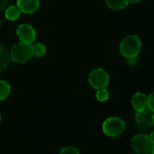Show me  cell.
<instances>
[{
  "label": "cell",
  "instance_id": "6da1fadb",
  "mask_svg": "<svg viewBox=\"0 0 154 154\" xmlns=\"http://www.w3.org/2000/svg\"><path fill=\"white\" fill-rule=\"evenodd\" d=\"M141 49V41L139 36L135 35H130L121 42L120 52L126 59L137 57Z\"/></svg>",
  "mask_w": 154,
  "mask_h": 154
},
{
  "label": "cell",
  "instance_id": "7a4b0ae2",
  "mask_svg": "<svg viewBox=\"0 0 154 154\" xmlns=\"http://www.w3.org/2000/svg\"><path fill=\"white\" fill-rule=\"evenodd\" d=\"M10 58L12 61L24 63L28 62L34 56L33 54V45L24 42L16 44L10 50Z\"/></svg>",
  "mask_w": 154,
  "mask_h": 154
},
{
  "label": "cell",
  "instance_id": "3957f363",
  "mask_svg": "<svg viewBox=\"0 0 154 154\" xmlns=\"http://www.w3.org/2000/svg\"><path fill=\"white\" fill-rule=\"evenodd\" d=\"M125 122L122 119L113 116L107 118L102 126L103 131L106 136L109 137H118L123 133L125 131Z\"/></svg>",
  "mask_w": 154,
  "mask_h": 154
},
{
  "label": "cell",
  "instance_id": "277c9868",
  "mask_svg": "<svg viewBox=\"0 0 154 154\" xmlns=\"http://www.w3.org/2000/svg\"><path fill=\"white\" fill-rule=\"evenodd\" d=\"M131 146L138 154H149L154 148V141L149 135L140 133L131 138Z\"/></svg>",
  "mask_w": 154,
  "mask_h": 154
},
{
  "label": "cell",
  "instance_id": "5b68a950",
  "mask_svg": "<svg viewBox=\"0 0 154 154\" xmlns=\"http://www.w3.org/2000/svg\"><path fill=\"white\" fill-rule=\"evenodd\" d=\"M109 74L103 68H95L89 74V84L95 90L106 88L109 85Z\"/></svg>",
  "mask_w": 154,
  "mask_h": 154
},
{
  "label": "cell",
  "instance_id": "8992f818",
  "mask_svg": "<svg viewBox=\"0 0 154 154\" xmlns=\"http://www.w3.org/2000/svg\"><path fill=\"white\" fill-rule=\"evenodd\" d=\"M135 122L137 127L142 131H148L154 126L153 112L149 109L137 112L135 114Z\"/></svg>",
  "mask_w": 154,
  "mask_h": 154
},
{
  "label": "cell",
  "instance_id": "52a82bcc",
  "mask_svg": "<svg viewBox=\"0 0 154 154\" xmlns=\"http://www.w3.org/2000/svg\"><path fill=\"white\" fill-rule=\"evenodd\" d=\"M17 35L20 42L33 44L36 38V33L34 27L28 24L19 25L17 28Z\"/></svg>",
  "mask_w": 154,
  "mask_h": 154
},
{
  "label": "cell",
  "instance_id": "ba28073f",
  "mask_svg": "<svg viewBox=\"0 0 154 154\" xmlns=\"http://www.w3.org/2000/svg\"><path fill=\"white\" fill-rule=\"evenodd\" d=\"M17 6L25 14H34L40 8L39 0H17Z\"/></svg>",
  "mask_w": 154,
  "mask_h": 154
},
{
  "label": "cell",
  "instance_id": "9c48e42d",
  "mask_svg": "<svg viewBox=\"0 0 154 154\" xmlns=\"http://www.w3.org/2000/svg\"><path fill=\"white\" fill-rule=\"evenodd\" d=\"M131 105L136 112L142 111L147 108V96L142 93H136L131 98Z\"/></svg>",
  "mask_w": 154,
  "mask_h": 154
},
{
  "label": "cell",
  "instance_id": "30bf717a",
  "mask_svg": "<svg viewBox=\"0 0 154 154\" xmlns=\"http://www.w3.org/2000/svg\"><path fill=\"white\" fill-rule=\"evenodd\" d=\"M10 61V53L5 46L0 45V72L6 70L8 67Z\"/></svg>",
  "mask_w": 154,
  "mask_h": 154
},
{
  "label": "cell",
  "instance_id": "8fae6325",
  "mask_svg": "<svg viewBox=\"0 0 154 154\" xmlns=\"http://www.w3.org/2000/svg\"><path fill=\"white\" fill-rule=\"evenodd\" d=\"M21 13L17 6H9L5 11V17L8 21H16L19 18Z\"/></svg>",
  "mask_w": 154,
  "mask_h": 154
},
{
  "label": "cell",
  "instance_id": "7c38bea8",
  "mask_svg": "<svg viewBox=\"0 0 154 154\" xmlns=\"http://www.w3.org/2000/svg\"><path fill=\"white\" fill-rule=\"evenodd\" d=\"M106 5L112 10H122L129 5V0H105Z\"/></svg>",
  "mask_w": 154,
  "mask_h": 154
},
{
  "label": "cell",
  "instance_id": "4fadbf2b",
  "mask_svg": "<svg viewBox=\"0 0 154 154\" xmlns=\"http://www.w3.org/2000/svg\"><path fill=\"white\" fill-rule=\"evenodd\" d=\"M11 92L10 85L3 80H0V102L4 101L8 97Z\"/></svg>",
  "mask_w": 154,
  "mask_h": 154
},
{
  "label": "cell",
  "instance_id": "5bb4252c",
  "mask_svg": "<svg viewBox=\"0 0 154 154\" xmlns=\"http://www.w3.org/2000/svg\"><path fill=\"white\" fill-rule=\"evenodd\" d=\"M46 53V47L44 44L42 43H37L33 45V54L34 56L36 57H42Z\"/></svg>",
  "mask_w": 154,
  "mask_h": 154
},
{
  "label": "cell",
  "instance_id": "9a60e30c",
  "mask_svg": "<svg viewBox=\"0 0 154 154\" xmlns=\"http://www.w3.org/2000/svg\"><path fill=\"white\" fill-rule=\"evenodd\" d=\"M110 97V94L109 91L106 88H102V89H98L96 92V99L101 102V103H104L106 102Z\"/></svg>",
  "mask_w": 154,
  "mask_h": 154
},
{
  "label": "cell",
  "instance_id": "2e32d148",
  "mask_svg": "<svg viewBox=\"0 0 154 154\" xmlns=\"http://www.w3.org/2000/svg\"><path fill=\"white\" fill-rule=\"evenodd\" d=\"M59 154H80L77 148L73 146H65L61 149Z\"/></svg>",
  "mask_w": 154,
  "mask_h": 154
},
{
  "label": "cell",
  "instance_id": "e0dca14e",
  "mask_svg": "<svg viewBox=\"0 0 154 154\" xmlns=\"http://www.w3.org/2000/svg\"><path fill=\"white\" fill-rule=\"evenodd\" d=\"M147 108L154 112V91L147 96Z\"/></svg>",
  "mask_w": 154,
  "mask_h": 154
},
{
  "label": "cell",
  "instance_id": "ac0fdd59",
  "mask_svg": "<svg viewBox=\"0 0 154 154\" xmlns=\"http://www.w3.org/2000/svg\"><path fill=\"white\" fill-rule=\"evenodd\" d=\"M9 1L10 0H0V11H2L3 9L7 8Z\"/></svg>",
  "mask_w": 154,
  "mask_h": 154
},
{
  "label": "cell",
  "instance_id": "d6986e66",
  "mask_svg": "<svg viewBox=\"0 0 154 154\" xmlns=\"http://www.w3.org/2000/svg\"><path fill=\"white\" fill-rule=\"evenodd\" d=\"M127 63L130 66H133L137 63V57H132V58H127Z\"/></svg>",
  "mask_w": 154,
  "mask_h": 154
},
{
  "label": "cell",
  "instance_id": "ffe728a7",
  "mask_svg": "<svg viewBox=\"0 0 154 154\" xmlns=\"http://www.w3.org/2000/svg\"><path fill=\"white\" fill-rule=\"evenodd\" d=\"M141 0H129V3H131V4H137V3H140Z\"/></svg>",
  "mask_w": 154,
  "mask_h": 154
},
{
  "label": "cell",
  "instance_id": "44dd1931",
  "mask_svg": "<svg viewBox=\"0 0 154 154\" xmlns=\"http://www.w3.org/2000/svg\"><path fill=\"white\" fill-rule=\"evenodd\" d=\"M149 137H150V139L154 141V130L149 133Z\"/></svg>",
  "mask_w": 154,
  "mask_h": 154
},
{
  "label": "cell",
  "instance_id": "7402d4cb",
  "mask_svg": "<svg viewBox=\"0 0 154 154\" xmlns=\"http://www.w3.org/2000/svg\"><path fill=\"white\" fill-rule=\"evenodd\" d=\"M151 154H154V148L152 149V150H151V152H150Z\"/></svg>",
  "mask_w": 154,
  "mask_h": 154
},
{
  "label": "cell",
  "instance_id": "603a6c76",
  "mask_svg": "<svg viewBox=\"0 0 154 154\" xmlns=\"http://www.w3.org/2000/svg\"><path fill=\"white\" fill-rule=\"evenodd\" d=\"M0 122H1V114H0Z\"/></svg>",
  "mask_w": 154,
  "mask_h": 154
},
{
  "label": "cell",
  "instance_id": "cb8c5ba5",
  "mask_svg": "<svg viewBox=\"0 0 154 154\" xmlns=\"http://www.w3.org/2000/svg\"><path fill=\"white\" fill-rule=\"evenodd\" d=\"M153 122H154V112H153Z\"/></svg>",
  "mask_w": 154,
  "mask_h": 154
},
{
  "label": "cell",
  "instance_id": "d4e9b609",
  "mask_svg": "<svg viewBox=\"0 0 154 154\" xmlns=\"http://www.w3.org/2000/svg\"><path fill=\"white\" fill-rule=\"evenodd\" d=\"M0 26H1V21H0Z\"/></svg>",
  "mask_w": 154,
  "mask_h": 154
},
{
  "label": "cell",
  "instance_id": "484cf974",
  "mask_svg": "<svg viewBox=\"0 0 154 154\" xmlns=\"http://www.w3.org/2000/svg\"><path fill=\"white\" fill-rule=\"evenodd\" d=\"M137 154H138V153H137Z\"/></svg>",
  "mask_w": 154,
  "mask_h": 154
}]
</instances>
